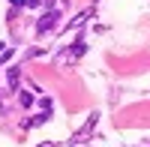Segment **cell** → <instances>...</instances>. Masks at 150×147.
<instances>
[{
  "label": "cell",
  "mask_w": 150,
  "mask_h": 147,
  "mask_svg": "<svg viewBox=\"0 0 150 147\" xmlns=\"http://www.w3.org/2000/svg\"><path fill=\"white\" fill-rule=\"evenodd\" d=\"M60 27V9H48L45 15L36 21V36H45V33H51V30H57Z\"/></svg>",
  "instance_id": "6da1fadb"
},
{
  "label": "cell",
  "mask_w": 150,
  "mask_h": 147,
  "mask_svg": "<svg viewBox=\"0 0 150 147\" xmlns=\"http://www.w3.org/2000/svg\"><path fill=\"white\" fill-rule=\"evenodd\" d=\"M84 51H87V42H84V36H78V39H75V42L66 48V54H63V57H57V60H63V63H75V60H78Z\"/></svg>",
  "instance_id": "7a4b0ae2"
},
{
  "label": "cell",
  "mask_w": 150,
  "mask_h": 147,
  "mask_svg": "<svg viewBox=\"0 0 150 147\" xmlns=\"http://www.w3.org/2000/svg\"><path fill=\"white\" fill-rule=\"evenodd\" d=\"M90 15H93V9H84V12H78V15H75V18L66 24V27H60V30H63V33H69V30H81L84 24L90 21Z\"/></svg>",
  "instance_id": "3957f363"
},
{
  "label": "cell",
  "mask_w": 150,
  "mask_h": 147,
  "mask_svg": "<svg viewBox=\"0 0 150 147\" xmlns=\"http://www.w3.org/2000/svg\"><path fill=\"white\" fill-rule=\"evenodd\" d=\"M96 120H99V114H90V117H87V126H84L81 132H75V135H72V144H81V141L90 138V132H93V126H96Z\"/></svg>",
  "instance_id": "277c9868"
},
{
  "label": "cell",
  "mask_w": 150,
  "mask_h": 147,
  "mask_svg": "<svg viewBox=\"0 0 150 147\" xmlns=\"http://www.w3.org/2000/svg\"><path fill=\"white\" fill-rule=\"evenodd\" d=\"M48 117H51V111H39V114H33L30 120H24V129H33V126H42V123H48Z\"/></svg>",
  "instance_id": "5b68a950"
},
{
  "label": "cell",
  "mask_w": 150,
  "mask_h": 147,
  "mask_svg": "<svg viewBox=\"0 0 150 147\" xmlns=\"http://www.w3.org/2000/svg\"><path fill=\"white\" fill-rule=\"evenodd\" d=\"M18 81H21V69H18V66H12V69L6 72V84H9V90H12V93L18 90Z\"/></svg>",
  "instance_id": "8992f818"
},
{
  "label": "cell",
  "mask_w": 150,
  "mask_h": 147,
  "mask_svg": "<svg viewBox=\"0 0 150 147\" xmlns=\"http://www.w3.org/2000/svg\"><path fill=\"white\" fill-rule=\"evenodd\" d=\"M18 105L21 108H30L33 105V93L30 90H18Z\"/></svg>",
  "instance_id": "52a82bcc"
},
{
  "label": "cell",
  "mask_w": 150,
  "mask_h": 147,
  "mask_svg": "<svg viewBox=\"0 0 150 147\" xmlns=\"http://www.w3.org/2000/svg\"><path fill=\"white\" fill-rule=\"evenodd\" d=\"M12 54H15V48H3V51H0V66H3V63H9V60H12Z\"/></svg>",
  "instance_id": "ba28073f"
},
{
  "label": "cell",
  "mask_w": 150,
  "mask_h": 147,
  "mask_svg": "<svg viewBox=\"0 0 150 147\" xmlns=\"http://www.w3.org/2000/svg\"><path fill=\"white\" fill-rule=\"evenodd\" d=\"M39 108H42V111H51V99H48V96H42V99H39Z\"/></svg>",
  "instance_id": "9c48e42d"
},
{
  "label": "cell",
  "mask_w": 150,
  "mask_h": 147,
  "mask_svg": "<svg viewBox=\"0 0 150 147\" xmlns=\"http://www.w3.org/2000/svg\"><path fill=\"white\" fill-rule=\"evenodd\" d=\"M42 6V0H27V3H24V9H39Z\"/></svg>",
  "instance_id": "30bf717a"
},
{
  "label": "cell",
  "mask_w": 150,
  "mask_h": 147,
  "mask_svg": "<svg viewBox=\"0 0 150 147\" xmlns=\"http://www.w3.org/2000/svg\"><path fill=\"white\" fill-rule=\"evenodd\" d=\"M24 3H27V0H9V6H12V9H24Z\"/></svg>",
  "instance_id": "8fae6325"
},
{
  "label": "cell",
  "mask_w": 150,
  "mask_h": 147,
  "mask_svg": "<svg viewBox=\"0 0 150 147\" xmlns=\"http://www.w3.org/2000/svg\"><path fill=\"white\" fill-rule=\"evenodd\" d=\"M39 147H54V141H45V144H39Z\"/></svg>",
  "instance_id": "7c38bea8"
},
{
  "label": "cell",
  "mask_w": 150,
  "mask_h": 147,
  "mask_svg": "<svg viewBox=\"0 0 150 147\" xmlns=\"http://www.w3.org/2000/svg\"><path fill=\"white\" fill-rule=\"evenodd\" d=\"M42 3H45V6H54V0H42Z\"/></svg>",
  "instance_id": "4fadbf2b"
},
{
  "label": "cell",
  "mask_w": 150,
  "mask_h": 147,
  "mask_svg": "<svg viewBox=\"0 0 150 147\" xmlns=\"http://www.w3.org/2000/svg\"><path fill=\"white\" fill-rule=\"evenodd\" d=\"M0 105H3V90H0Z\"/></svg>",
  "instance_id": "5bb4252c"
}]
</instances>
